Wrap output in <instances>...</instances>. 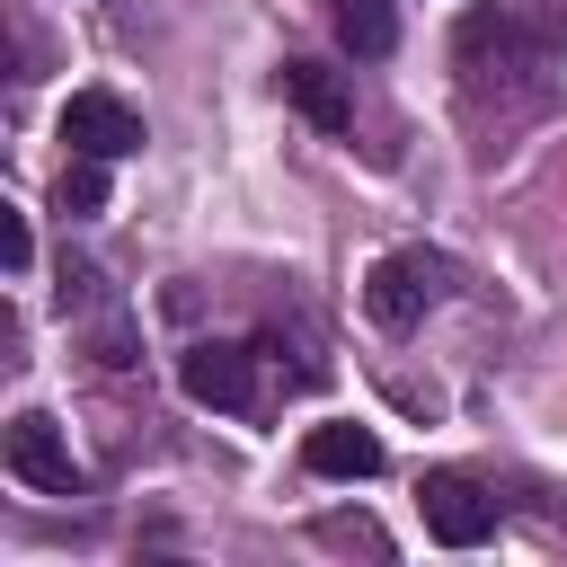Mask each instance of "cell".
Wrapping results in <instances>:
<instances>
[{
	"mask_svg": "<svg viewBox=\"0 0 567 567\" xmlns=\"http://www.w3.org/2000/svg\"><path fill=\"white\" fill-rule=\"evenodd\" d=\"M328 27H337V44H346L354 62H381V53L399 44V9H390V0H328Z\"/></svg>",
	"mask_w": 567,
	"mask_h": 567,
	"instance_id": "9c48e42d",
	"label": "cell"
},
{
	"mask_svg": "<svg viewBox=\"0 0 567 567\" xmlns=\"http://www.w3.org/2000/svg\"><path fill=\"white\" fill-rule=\"evenodd\" d=\"M275 89H284V106H292L301 124H319V133H346V124H354V97H346V80H337L328 62H310V53H292V62L275 71Z\"/></svg>",
	"mask_w": 567,
	"mask_h": 567,
	"instance_id": "52a82bcc",
	"label": "cell"
},
{
	"mask_svg": "<svg viewBox=\"0 0 567 567\" xmlns=\"http://www.w3.org/2000/svg\"><path fill=\"white\" fill-rule=\"evenodd\" d=\"M0 452H9V470H18L35 496H80V487H89V470L71 461V443H62V425H53L44 408L9 416V443H0Z\"/></svg>",
	"mask_w": 567,
	"mask_h": 567,
	"instance_id": "277c9868",
	"label": "cell"
},
{
	"mask_svg": "<svg viewBox=\"0 0 567 567\" xmlns=\"http://www.w3.org/2000/svg\"><path fill=\"white\" fill-rule=\"evenodd\" d=\"M0 257H9V275H27V266H35V239H27V213H0Z\"/></svg>",
	"mask_w": 567,
	"mask_h": 567,
	"instance_id": "7c38bea8",
	"label": "cell"
},
{
	"mask_svg": "<svg viewBox=\"0 0 567 567\" xmlns=\"http://www.w3.org/2000/svg\"><path fill=\"white\" fill-rule=\"evenodd\" d=\"M53 204H62V221H89V213H106V159H89V151H71V168H62V186H53Z\"/></svg>",
	"mask_w": 567,
	"mask_h": 567,
	"instance_id": "30bf717a",
	"label": "cell"
},
{
	"mask_svg": "<svg viewBox=\"0 0 567 567\" xmlns=\"http://www.w3.org/2000/svg\"><path fill=\"white\" fill-rule=\"evenodd\" d=\"M381 434L372 425H310L301 434V470L310 478H381Z\"/></svg>",
	"mask_w": 567,
	"mask_h": 567,
	"instance_id": "ba28073f",
	"label": "cell"
},
{
	"mask_svg": "<svg viewBox=\"0 0 567 567\" xmlns=\"http://www.w3.org/2000/svg\"><path fill=\"white\" fill-rule=\"evenodd\" d=\"M452 284H461L452 257H434V248H390V257H372V275H363V310H372V328L408 337V328H425V310L452 301Z\"/></svg>",
	"mask_w": 567,
	"mask_h": 567,
	"instance_id": "7a4b0ae2",
	"label": "cell"
},
{
	"mask_svg": "<svg viewBox=\"0 0 567 567\" xmlns=\"http://www.w3.org/2000/svg\"><path fill=\"white\" fill-rule=\"evenodd\" d=\"M452 71H461L470 115L496 124V133H514V124H532V115L558 106V44H549V27H532V18L505 9V0L461 18V35H452Z\"/></svg>",
	"mask_w": 567,
	"mask_h": 567,
	"instance_id": "6da1fadb",
	"label": "cell"
},
{
	"mask_svg": "<svg viewBox=\"0 0 567 567\" xmlns=\"http://www.w3.org/2000/svg\"><path fill=\"white\" fill-rule=\"evenodd\" d=\"M416 505H425V532L443 540V549H478L487 532H496V487L487 478H470V470H425V487H416Z\"/></svg>",
	"mask_w": 567,
	"mask_h": 567,
	"instance_id": "3957f363",
	"label": "cell"
},
{
	"mask_svg": "<svg viewBox=\"0 0 567 567\" xmlns=\"http://www.w3.org/2000/svg\"><path fill=\"white\" fill-rule=\"evenodd\" d=\"M62 142L89 151V159H133V151H142V115H133L124 97H106V89H80V97L62 106Z\"/></svg>",
	"mask_w": 567,
	"mask_h": 567,
	"instance_id": "8992f818",
	"label": "cell"
},
{
	"mask_svg": "<svg viewBox=\"0 0 567 567\" xmlns=\"http://www.w3.org/2000/svg\"><path fill=\"white\" fill-rule=\"evenodd\" d=\"M319 540H337V549H372V558H390V540H381V523H363V514H328V523H319Z\"/></svg>",
	"mask_w": 567,
	"mask_h": 567,
	"instance_id": "8fae6325",
	"label": "cell"
},
{
	"mask_svg": "<svg viewBox=\"0 0 567 567\" xmlns=\"http://www.w3.org/2000/svg\"><path fill=\"white\" fill-rule=\"evenodd\" d=\"M177 381H186V399L195 408H221V416H239V408H257V346H186L177 354Z\"/></svg>",
	"mask_w": 567,
	"mask_h": 567,
	"instance_id": "5b68a950",
	"label": "cell"
}]
</instances>
